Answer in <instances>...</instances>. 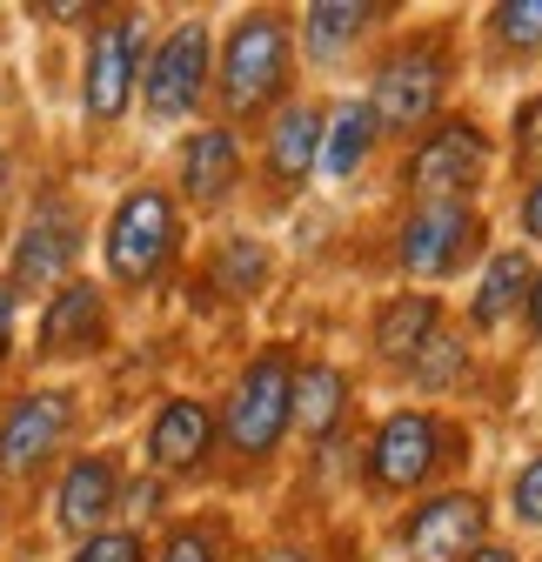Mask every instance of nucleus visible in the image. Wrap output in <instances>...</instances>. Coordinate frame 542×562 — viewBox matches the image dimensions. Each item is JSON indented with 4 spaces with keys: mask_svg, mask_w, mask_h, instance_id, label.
Here are the masks:
<instances>
[{
    "mask_svg": "<svg viewBox=\"0 0 542 562\" xmlns=\"http://www.w3.org/2000/svg\"><path fill=\"white\" fill-rule=\"evenodd\" d=\"M289 81V27L282 14H248L228 34V60H222V94L235 114H255L282 94Z\"/></svg>",
    "mask_w": 542,
    "mask_h": 562,
    "instance_id": "nucleus-1",
    "label": "nucleus"
},
{
    "mask_svg": "<svg viewBox=\"0 0 542 562\" xmlns=\"http://www.w3.org/2000/svg\"><path fill=\"white\" fill-rule=\"evenodd\" d=\"M289 389H295L289 356H261L235 382V395H228V442L241 456H268V449L282 442V429H289Z\"/></svg>",
    "mask_w": 542,
    "mask_h": 562,
    "instance_id": "nucleus-2",
    "label": "nucleus"
},
{
    "mask_svg": "<svg viewBox=\"0 0 542 562\" xmlns=\"http://www.w3.org/2000/svg\"><path fill=\"white\" fill-rule=\"evenodd\" d=\"M168 248H174V207H168V194H155V188L127 194L114 207V222H108V268L121 281H148L168 261Z\"/></svg>",
    "mask_w": 542,
    "mask_h": 562,
    "instance_id": "nucleus-3",
    "label": "nucleus"
},
{
    "mask_svg": "<svg viewBox=\"0 0 542 562\" xmlns=\"http://www.w3.org/2000/svg\"><path fill=\"white\" fill-rule=\"evenodd\" d=\"M67 422H75V402H67L60 389H34V395H21L14 402V415L0 422V469H41L54 449H60V436H67Z\"/></svg>",
    "mask_w": 542,
    "mask_h": 562,
    "instance_id": "nucleus-4",
    "label": "nucleus"
},
{
    "mask_svg": "<svg viewBox=\"0 0 542 562\" xmlns=\"http://www.w3.org/2000/svg\"><path fill=\"white\" fill-rule=\"evenodd\" d=\"M436 94H442V60L429 47L416 54H395L382 75H375V101H369V121L382 127H416L436 114Z\"/></svg>",
    "mask_w": 542,
    "mask_h": 562,
    "instance_id": "nucleus-5",
    "label": "nucleus"
},
{
    "mask_svg": "<svg viewBox=\"0 0 542 562\" xmlns=\"http://www.w3.org/2000/svg\"><path fill=\"white\" fill-rule=\"evenodd\" d=\"M476 241V215L462 201H422L409 228H402V268L409 274H449L462 248Z\"/></svg>",
    "mask_w": 542,
    "mask_h": 562,
    "instance_id": "nucleus-6",
    "label": "nucleus"
},
{
    "mask_svg": "<svg viewBox=\"0 0 542 562\" xmlns=\"http://www.w3.org/2000/svg\"><path fill=\"white\" fill-rule=\"evenodd\" d=\"M436 456H442V422L409 408V415H388L382 422V436L369 449V469H375L382 488H416L436 469Z\"/></svg>",
    "mask_w": 542,
    "mask_h": 562,
    "instance_id": "nucleus-7",
    "label": "nucleus"
},
{
    "mask_svg": "<svg viewBox=\"0 0 542 562\" xmlns=\"http://www.w3.org/2000/svg\"><path fill=\"white\" fill-rule=\"evenodd\" d=\"M201 75H208V27L188 21V27H174V34L161 41L155 67L142 75L148 108H155V114H188L194 94H201Z\"/></svg>",
    "mask_w": 542,
    "mask_h": 562,
    "instance_id": "nucleus-8",
    "label": "nucleus"
},
{
    "mask_svg": "<svg viewBox=\"0 0 542 562\" xmlns=\"http://www.w3.org/2000/svg\"><path fill=\"white\" fill-rule=\"evenodd\" d=\"M489 168V140L468 127V121H449V127H436L422 148H416V161H409V181L429 194V201H442L449 188H468Z\"/></svg>",
    "mask_w": 542,
    "mask_h": 562,
    "instance_id": "nucleus-9",
    "label": "nucleus"
},
{
    "mask_svg": "<svg viewBox=\"0 0 542 562\" xmlns=\"http://www.w3.org/2000/svg\"><path fill=\"white\" fill-rule=\"evenodd\" d=\"M134 47H142V21H108L88 47V114L114 121L134 88Z\"/></svg>",
    "mask_w": 542,
    "mask_h": 562,
    "instance_id": "nucleus-10",
    "label": "nucleus"
},
{
    "mask_svg": "<svg viewBox=\"0 0 542 562\" xmlns=\"http://www.w3.org/2000/svg\"><path fill=\"white\" fill-rule=\"evenodd\" d=\"M67 261H75V215H67V201H41L14 248V281L21 289H47V281L67 274Z\"/></svg>",
    "mask_w": 542,
    "mask_h": 562,
    "instance_id": "nucleus-11",
    "label": "nucleus"
},
{
    "mask_svg": "<svg viewBox=\"0 0 542 562\" xmlns=\"http://www.w3.org/2000/svg\"><path fill=\"white\" fill-rule=\"evenodd\" d=\"M476 536H483V503L476 496H436V503H422L409 516V529H402L409 555H462Z\"/></svg>",
    "mask_w": 542,
    "mask_h": 562,
    "instance_id": "nucleus-12",
    "label": "nucleus"
},
{
    "mask_svg": "<svg viewBox=\"0 0 542 562\" xmlns=\"http://www.w3.org/2000/svg\"><path fill=\"white\" fill-rule=\"evenodd\" d=\"M208 436H215L208 408L181 395V402H168V408L155 415V429H148V456H155V469H188V462L208 456Z\"/></svg>",
    "mask_w": 542,
    "mask_h": 562,
    "instance_id": "nucleus-13",
    "label": "nucleus"
},
{
    "mask_svg": "<svg viewBox=\"0 0 542 562\" xmlns=\"http://www.w3.org/2000/svg\"><path fill=\"white\" fill-rule=\"evenodd\" d=\"M114 509V469L101 462V456H81L75 469L60 475V496H54V516H60V529H75V536H88L101 516Z\"/></svg>",
    "mask_w": 542,
    "mask_h": 562,
    "instance_id": "nucleus-14",
    "label": "nucleus"
},
{
    "mask_svg": "<svg viewBox=\"0 0 542 562\" xmlns=\"http://www.w3.org/2000/svg\"><path fill=\"white\" fill-rule=\"evenodd\" d=\"M235 168H241V155H235V134L228 127H201L188 140V155H181V181H188L194 201H222L235 188Z\"/></svg>",
    "mask_w": 542,
    "mask_h": 562,
    "instance_id": "nucleus-15",
    "label": "nucleus"
},
{
    "mask_svg": "<svg viewBox=\"0 0 542 562\" xmlns=\"http://www.w3.org/2000/svg\"><path fill=\"white\" fill-rule=\"evenodd\" d=\"M94 341H101V295L88 281H67L47 308V322H41V348L67 356V348H94Z\"/></svg>",
    "mask_w": 542,
    "mask_h": 562,
    "instance_id": "nucleus-16",
    "label": "nucleus"
},
{
    "mask_svg": "<svg viewBox=\"0 0 542 562\" xmlns=\"http://www.w3.org/2000/svg\"><path fill=\"white\" fill-rule=\"evenodd\" d=\"M321 155V114L315 108H289L275 121V134H268V168H275L282 181H302Z\"/></svg>",
    "mask_w": 542,
    "mask_h": 562,
    "instance_id": "nucleus-17",
    "label": "nucleus"
},
{
    "mask_svg": "<svg viewBox=\"0 0 542 562\" xmlns=\"http://www.w3.org/2000/svg\"><path fill=\"white\" fill-rule=\"evenodd\" d=\"M375 341H382V356H422V348L436 341V302L429 295H402L375 315Z\"/></svg>",
    "mask_w": 542,
    "mask_h": 562,
    "instance_id": "nucleus-18",
    "label": "nucleus"
},
{
    "mask_svg": "<svg viewBox=\"0 0 542 562\" xmlns=\"http://www.w3.org/2000/svg\"><path fill=\"white\" fill-rule=\"evenodd\" d=\"M289 415H302V429H308V436L335 429V415H342V369H328V362L302 369L295 389H289Z\"/></svg>",
    "mask_w": 542,
    "mask_h": 562,
    "instance_id": "nucleus-19",
    "label": "nucleus"
},
{
    "mask_svg": "<svg viewBox=\"0 0 542 562\" xmlns=\"http://www.w3.org/2000/svg\"><path fill=\"white\" fill-rule=\"evenodd\" d=\"M369 140H375V121H369V108H342L328 127H321V168L342 181V175H355L362 161H369Z\"/></svg>",
    "mask_w": 542,
    "mask_h": 562,
    "instance_id": "nucleus-20",
    "label": "nucleus"
},
{
    "mask_svg": "<svg viewBox=\"0 0 542 562\" xmlns=\"http://www.w3.org/2000/svg\"><path fill=\"white\" fill-rule=\"evenodd\" d=\"M522 295H529V261H522V255H496L489 274H483V295H476V322H483V328L503 322Z\"/></svg>",
    "mask_w": 542,
    "mask_h": 562,
    "instance_id": "nucleus-21",
    "label": "nucleus"
},
{
    "mask_svg": "<svg viewBox=\"0 0 542 562\" xmlns=\"http://www.w3.org/2000/svg\"><path fill=\"white\" fill-rule=\"evenodd\" d=\"M375 8H349V0H321V8H308V41L315 54H335V47H349L362 27H369Z\"/></svg>",
    "mask_w": 542,
    "mask_h": 562,
    "instance_id": "nucleus-22",
    "label": "nucleus"
},
{
    "mask_svg": "<svg viewBox=\"0 0 542 562\" xmlns=\"http://www.w3.org/2000/svg\"><path fill=\"white\" fill-rule=\"evenodd\" d=\"M496 34L509 47H542V0H509V8H496Z\"/></svg>",
    "mask_w": 542,
    "mask_h": 562,
    "instance_id": "nucleus-23",
    "label": "nucleus"
},
{
    "mask_svg": "<svg viewBox=\"0 0 542 562\" xmlns=\"http://www.w3.org/2000/svg\"><path fill=\"white\" fill-rule=\"evenodd\" d=\"M261 268H268V255L255 248V241H235L228 255H222V289H248V281H261Z\"/></svg>",
    "mask_w": 542,
    "mask_h": 562,
    "instance_id": "nucleus-24",
    "label": "nucleus"
},
{
    "mask_svg": "<svg viewBox=\"0 0 542 562\" xmlns=\"http://www.w3.org/2000/svg\"><path fill=\"white\" fill-rule=\"evenodd\" d=\"M75 562H142V536H121V529L114 536H88Z\"/></svg>",
    "mask_w": 542,
    "mask_h": 562,
    "instance_id": "nucleus-25",
    "label": "nucleus"
},
{
    "mask_svg": "<svg viewBox=\"0 0 542 562\" xmlns=\"http://www.w3.org/2000/svg\"><path fill=\"white\" fill-rule=\"evenodd\" d=\"M516 516L522 522H542V456L516 475Z\"/></svg>",
    "mask_w": 542,
    "mask_h": 562,
    "instance_id": "nucleus-26",
    "label": "nucleus"
},
{
    "mask_svg": "<svg viewBox=\"0 0 542 562\" xmlns=\"http://www.w3.org/2000/svg\"><path fill=\"white\" fill-rule=\"evenodd\" d=\"M161 562H215V536H208V529H181Z\"/></svg>",
    "mask_w": 542,
    "mask_h": 562,
    "instance_id": "nucleus-27",
    "label": "nucleus"
},
{
    "mask_svg": "<svg viewBox=\"0 0 542 562\" xmlns=\"http://www.w3.org/2000/svg\"><path fill=\"white\" fill-rule=\"evenodd\" d=\"M8 341H14V295H8V281H0V356H8Z\"/></svg>",
    "mask_w": 542,
    "mask_h": 562,
    "instance_id": "nucleus-28",
    "label": "nucleus"
},
{
    "mask_svg": "<svg viewBox=\"0 0 542 562\" xmlns=\"http://www.w3.org/2000/svg\"><path fill=\"white\" fill-rule=\"evenodd\" d=\"M522 215H529V235H535V241H542V181H535V188H529V207H522Z\"/></svg>",
    "mask_w": 542,
    "mask_h": 562,
    "instance_id": "nucleus-29",
    "label": "nucleus"
},
{
    "mask_svg": "<svg viewBox=\"0 0 542 562\" xmlns=\"http://www.w3.org/2000/svg\"><path fill=\"white\" fill-rule=\"evenodd\" d=\"M522 140H542V101H535V108L522 114Z\"/></svg>",
    "mask_w": 542,
    "mask_h": 562,
    "instance_id": "nucleus-30",
    "label": "nucleus"
},
{
    "mask_svg": "<svg viewBox=\"0 0 542 562\" xmlns=\"http://www.w3.org/2000/svg\"><path fill=\"white\" fill-rule=\"evenodd\" d=\"M261 562H315V555H308V549H268Z\"/></svg>",
    "mask_w": 542,
    "mask_h": 562,
    "instance_id": "nucleus-31",
    "label": "nucleus"
},
{
    "mask_svg": "<svg viewBox=\"0 0 542 562\" xmlns=\"http://www.w3.org/2000/svg\"><path fill=\"white\" fill-rule=\"evenodd\" d=\"M468 562H516V555H509V549H476Z\"/></svg>",
    "mask_w": 542,
    "mask_h": 562,
    "instance_id": "nucleus-32",
    "label": "nucleus"
},
{
    "mask_svg": "<svg viewBox=\"0 0 542 562\" xmlns=\"http://www.w3.org/2000/svg\"><path fill=\"white\" fill-rule=\"evenodd\" d=\"M529 295H535V328H542V274H535V289H529Z\"/></svg>",
    "mask_w": 542,
    "mask_h": 562,
    "instance_id": "nucleus-33",
    "label": "nucleus"
}]
</instances>
